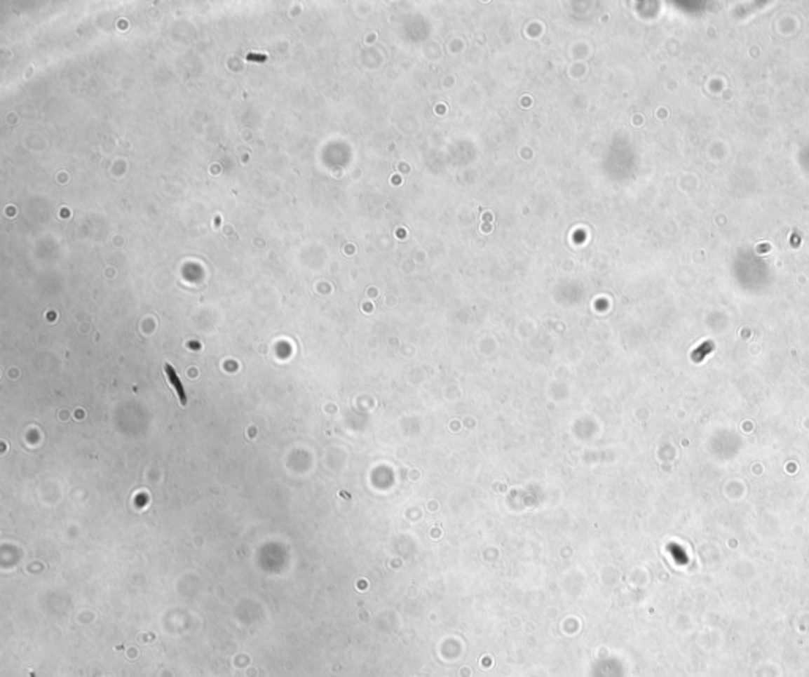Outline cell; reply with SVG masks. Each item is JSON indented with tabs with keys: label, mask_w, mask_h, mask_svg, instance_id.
<instances>
[{
	"label": "cell",
	"mask_w": 809,
	"mask_h": 677,
	"mask_svg": "<svg viewBox=\"0 0 809 677\" xmlns=\"http://www.w3.org/2000/svg\"><path fill=\"white\" fill-rule=\"evenodd\" d=\"M165 372H166L168 378H170L171 387L174 388V391H176V394H177L179 401H180V405H185V403H186V394H185V391H184L182 382H180V378H179V375H177V372L174 370V368H172V366H170V364H165Z\"/></svg>",
	"instance_id": "cell-1"
}]
</instances>
